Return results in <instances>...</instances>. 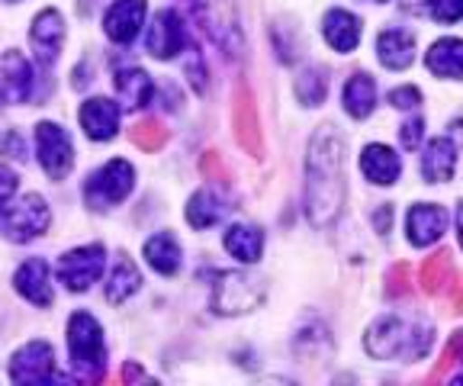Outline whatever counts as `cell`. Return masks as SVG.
Instances as JSON below:
<instances>
[{
  "label": "cell",
  "instance_id": "cell-1",
  "mask_svg": "<svg viewBox=\"0 0 463 386\" xmlns=\"http://www.w3.org/2000/svg\"><path fill=\"white\" fill-rule=\"evenodd\" d=\"M345 139L332 123L318 126L306 155V216L316 229H328L345 206Z\"/></svg>",
  "mask_w": 463,
  "mask_h": 386
},
{
  "label": "cell",
  "instance_id": "cell-2",
  "mask_svg": "<svg viewBox=\"0 0 463 386\" xmlns=\"http://www.w3.org/2000/svg\"><path fill=\"white\" fill-rule=\"evenodd\" d=\"M434 342V332L421 322L402 319V315H380L364 335V348L376 361H421Z\"/></svg>",
  "mask_w": 463,
  "mask_h": 386
},
{
  "label": "cell",
  "instance_id": "cell-3",
  "mask_svg": "<svg viewBox=\"0 0 463 386\" xmlns=\"http://www.w3.org/2000/svg\"><path fill=\"white\" fill-rule=\"evenodd\" d=\"M68 348L71 367L80 380H100L107 371V348H103L100 322L90 313H74L68 319Z\"/></svg>",
  "mask_w": 463,
  "mask_h": 386
},
{
  "label": "cell",
  "instance_id": "cell-4",
  "mask_svg": "<svg viewBox=\"0 0 463 386\" xmlns=\"http://www.w3.org/2000/svg\"><path fill=\"white\" fill-rule=\"evenodd\" d=\"M132 184H136V171H132L129 161L113 158L109 165H103L100 171L90 174L84 187V200L90 210H107V206L123 203L132 193Z\"/></svg>",
  "mask_w": 463,
  "mask_h": 386
},
{
  "label": "cell",
  "instance_id": "cell-5",
  "mask_svg": "<svg viewBox=\"0 0 463 386\" xmlns=\"http://www.w3.org/2000/svg\"><path fill=\"white\" fill-rule=\"evenodd\" d=\"M264 303V284L251 274H219L213 290V309L219 315L251 313Z\"/></svg>",
  "mask_w": 463,
  "mask_h": 386
},
{
  "label": "cell",
  "instance_id": "cell-6",
  "mask_svg": "<svg viewBox=\"0 0 463 386\" xmlns=\"http://www.w3.org/2000/svg\"><path fill=\"white\" fill-rule=\"evenodd\" d=\"M52 222V212L39 193H26L16 206H7L0 212V232L14 241H29L43 235Z\"/></svg>",
  "mask_w": 463,
  "mask_h": 386
},
{
  "label": "cell",
  "instance_id": "cell-7",
  "mask_svg": "<svg viewBox=\"0 0 463 386\" xmlns=\"http://www.w3.org/2000/svg\"><path fill=\"white\" fill-rule=\"evenodd\" d=\"M107 264V248L103 245H84L74 248L58 264V280L74 293H84L90 284H97Z\"/></svg>",
  "mask_w": 463,
  "mask_h": 386
},
{
  "label": "cell",
  "instance_id": "cell-8",
  "mask_svg": "<svg viewBox=\"0 0 463 386\" xmlns=\"http://www.w3.org/2000/svg\"><path fill=\"white\" fill-rule=\"evenodd\" d=\"M36 148H39V161H43L45 174L52 181H65L68 171L74 168V148L68 132L55 123H39L36 129Z\"/></svg>",
  "mask_w": 463,
  "mask_h": 386
},
{
  "label": "cell",
  "instance_id": "cell-9",
  "mask_svg": "<svg viewBox=\"0 0 463 386\" xmlns=\"http://www.w3.org/2000/svg\"><path fill=\"white\" fill-rule=\"evenodd\" d=\"M14 383H52L55 377V351L49 342H29L10 361Z\"/></svg>",
  "mask_w": 463,
  "mask_h": 386
},
{
  "label": "cell",
  "instance_id": "cell-10",
  "mask_svg": "<svg viewBox=\"0 0 463 386\" xmlns=\"http://www.w3.org/2000/svg\"><path fill=\"white\" fill-rule=\"evenodd\" d=\"M33 97V65L20 52L0 55V103H26Z\"/></svg>",
  "mask_w": 463,
  "mask_h": 386
},
{
  "label": "cell",
  "instance_id": "cell-11",
  "mask_svg": "<svg viewBox=\"0 0 463 386\" xmlns=\"http://www.w3.org/2000/svg\"><path fill=\"white\" fill-rule=\"evenodd\" d=\"M61 42H65V20L58 10H43V14L33 20V30H29V45L36 52V59L43 65H52V61L61 55Z\"/></svg>",
  "mask_w": 463,
  "mask_h": 386
},
{
  "label": "cell",
  "instance_id": "cell-12",
  "mask_svg": "<svg viewBox=\"0 0 463 386\" xmlns=\"http://www.w3.org/2000/svg\"><path fill=\"white\" fill-rule=\"evenodd\" d=\"M448 229V210L434 203H415L405 216V235L415 248H428Z\"/></svg>",
  "mask_w": 463,
  "mask_h": 386
},
{
  "label": "cell",
  "instance_id": "cell-13",
  "mask_svg": "<svg viewBox=\"0 0 463 386\" xmlns=\"http://www.w3.org/2000/svg\"><path fill=\"white\" fill-rule=\"evenodd\" d=\"M232 123H235V136H239L241 148L254 158L264 155V139H260V123H258V103H254L251 90L241 84L235 94V107H232Z\"/></svg>",
  "mask_w": 463,
  "mask_h": 386
},
{
  "label": "cell",
  "instance_id": "cell-14",
  "mask_svg": "<svg viewBox=\"0 0 463 386\" xmlns=\"http://www.w3.org/2000/svg\"><path fill=\"white\" fill-rule=\"evenodd\" d=\"M184 42H187V36H184L181 16L174 14V10H161L155 16L152 30H148V52H152L155 59L167 61L184 49Z\"/></svg>",
  "mask_w": 463,
  "mask_h": 386
},
{
  "label": "cell",
  "instance_id": "cell-15",
  "mask_svg": "<svg viewBox=\"0 0 463 386\" xmlns=\"http://www.w3.org/2000/svg\"><path fill=\"white\" fill-rule=\"evenodd\" d=\"M145 20V0H116L113 7L103 16V30L113 42L126 45L138 36Z\"/></svg>",
  "mask_w": 463,
  "mask_h": 386
},
{
  "label": "cell",
  "instance_id": "cell-16",
  "mask_svg": "<svg viewBox=\"0 0 463 386\" xmlns=\"http://www.w3.org/2000/svg\"><path fill=\"white\" fill-rule=\"evenodd\" d=\"M80 126L94 142H109L119 129V107L107 97H94L80 107Z\"/></svg>",
  "mask_w": 463,
  "mask_h": 386
},
{
  "label": "cell",
  "instance_id": "cell-17",
  "mask_svg": "<svg viewBox=\"0 0 463 386\" xmlns=\"http://www.w3.org/2000/svg\"><path fill=\"white\" fill-rule=\"evenodd\" d=\"M14 284H16V290H20V297H26L33 306H39V309L52 306L49 264H45L43 258H29L26 264H20Z\"/></svg>",
  "mask_w": 463,
  "mask_h": 386
},
{
  "label": "cell",
  "instance_id": "cell-18",
  "mask_svg": "<svg viewBox=\"0 0 463 386\" xmlns=\"http://www.w3.org/2000/svg\"><path fill=\"white\" fill-rule=\"evenodd\" d=\"M322 36L335 52L347 55V52H354L361 45V20L354 14H347V10H328L326 20H322Z\"/></svg>",
  "mask_w": 463,
  "mask_h": 386
},
{
  "label": "cell",
  "instance_id": "cell-19",
  "mask_svg": "<svg viewBox=\"0 0 463 386\" xmlns=\"http://www.w3.org/2000/svg\"><path fill=\"white\" fill-rule=\"evenodd\" d=\"M361 171L370 184H376V187H390V184L399 181L402 161H399V155L392 152V148L376 146L373 142V146H367L361 152Z\"/></svg>",
  "mask_w": 463,
  "mask_h": 386
},
{
  "label": "cell",
  "instance_id": "cell-20",
  "mask_svg": "<svg viewBox=\"0 0 463 386\" xmlns=\"http://www.w3.org/2000/svg\"><path fill=\"white\" fill-rule=\"evenodd\" d=\"M457 168V146L448 136H438V139L428 142L425 155H421V174L428 184H444L454 177Z\"/></svg>",
  "mask_w": 463,
  "mask_h": 386
},
{
  "label": "cell",
  "instance_id": "cell-21",
  "mask_svg": "<svg viewBox=\"0 0 463 386\" xmlns=\"http://www.w3.org/2000/svg\"><path fill=\"white\" fill-rule=\"evenodd\" d=\"M376 52L390 71H402L415 61V36H409L405 30H386L376 39Z\"/></svg>",
  "mask_w": 463,
  "mask_h": 386
},
{
  "label": "cell",
  "instance_id": "cell-22",
  "mask_svg": "<svg viewBox=\"0 0 463 386\" xmlns=\"http://www.w3.org/2000/svg\"><path fill=\"white\" fill-rule=\"evenodd\" d=\"M425 65L438 78H463V39H441L425 55Z\"/></svg>",
  "mask_w": 463,
  "mask_h": 386
},
{
  "label": "cell",
  "instance_id": "cell-23",
  "mask_svg": "<svg viewBox=\"0 0 463 386\" xmlns=\"http://www.w3.org/2000/svg\"><path fill=\"white\" fill-rule=\"evenodd\" d=\"M345 109H347V117H354V119H367L370 113H373L376 107V84L370 74L357 71L354 78L345 84Z\"/></svg>",
  "mask_w": 463,
  "mask_h": 386
},
{
  "label": "cell",
  "instance_id": "cell-24",
  "mask_svg": "<svg viewBox=\"0 0 463 386\" xmlns=\"http://www.w3.org/2000/svg\"><path fill=\"white\" fill-rule=\"evenodd\" d=\"M145 258H148V264H152L158 274L171 278V274H177V268H181V245H177V239H174L171 232H158L145 241Z\"/></svg>",
  "mask_w": 463,
  "mask_h": 386
},
{
  "label": "cell",
  "instance_id": "cell-25",
  "mask_svg": "<svg viewBox=\"0 0 463 386\" xmlns=\"http://www.w3.org/2000/svg\"><path fill=\"white\" fill-rule=\"evenodd\" d=\"M225 251L241 264H254L264 251V232L254 226H232L225 232Z\"/></svg>",
  "mask_w": 463,
  "mask_h": 386
},
{
  "label": "cell",
  "instance_id": "cell-26",
  "mask_svg": "<svg viewBox=\"0 0 463 386\" xmlns=\"http://www.w3.org/2000/svg\"><path fill=\"white\" fill-rule=\"evenodd\" d=\"M454 284V255H450L448 248H441L438 255H431L421 268V290L428 297H438L444 293L448 287Z\"/></svg>",
  "mask_w": 463,
  "mask_h": 386
},
{
  "label": "cell",
  "instance_id": "cell-27",
  "mask_svg": "<svg viewBox=\"0 0 463 386\" xmlns=\"http://www.w3.org/2000/svg\"><path fill=\"white\" fill-rule=\"evenodd\" d=\"M116 90H119V97L126 100V107L138 109L152 100L155 84L142 68H123V71L116 74Z\"/></svg>",
  "mask_w": 463,
  "mask_h": 386
},
{
  "label": "cell",
  "instance_id": "cell-28",
  "mask_svg": "<svg viewBox=\"0 0 463 386\" xmlns=\"http://www.w3.org/2000/svg\"><path fill=\"white\" fill-rule=\"evenodd\" d=\"M222 212H225L222 200H219L213 190H200V193H194L187 203V222L194 229H210L222 219Z\"/></svg>",
  "mask_w": 463,
  "mask_h": 386
},
{
  "label": "cell",
  "instance_id": "cell-29",
  "mask_svg": "<svg viewBox=\"0 0 463 386\" xmlns=\"http://www.w3.org/2000/svg\"><path fill=\"white\" fill-rule=\"evenodd\" d=\"M138 284H142V274H138V268L129 261V258H123V261L116 264L113 278H109V284H107V299L116 306V303L129 299L132 293L138 290Z\"/></svg>",
  "mask_w": 463,
  "mask_h": 386
},
{
  "label": "cell",
  "instance_id": "cell-30",
  "mask_svg": "<svg viewBox=\"0 0 463 386\" xmlns=\"http://www.w3.org/2000/svg\"><path fill=\"white\" fill-rule=\"evenodd\" d=\"M326 94H328V78L322 68H306L297 78V97L306 107H318V103L326 100Z\"/></svg>",
  "mask_w": 463,
  "mask_h": 386
},
{
  "label": "cell",
  "instance_id": "cell-31",
  "mask_svg": "<svg viewBox=\"0 0 463 386\" xmlns=\"http://www.w3.org/2000/svg\"><path fill=\"white\" fill-rule=\"evenodd\" d=\"M463 364V332H454L450 335V342L444 344L441 357H438V364H434V371L428 373V383H441V380L450 377V371L454 367Z\"/></svg>",
  "mask_w": 463,
  "mask_h": 386
},
{
  "label": "cell",
  "instance_id": "cell-32",
  "mask_svg": "<svg viewBox=\"0 0 463 386\" xmlns=\"http://www.w3.org/2000/svg\"><path fill=\"white\" fill-rule=\"evenodd\" d=\"M132 142H136L142 152H158L167 142V129L158 119H145V123L132 126Z\"/></svg>",
  "mask_w": 463,
  "mask_h": 386
},
{
  "label": "cell",
  "instance_id": "cell-33",
  "mask_svg": "<svg viewBox=\"0 0 463 386\" xmlns=\"http://www.w3.org/2000/svg\"><path fill=\"white\" fill-rule=\"evenodd\" d=\"M409 293H412V270H409V264H396V268L386 270V297L402 299Z\"/></svg>",
  "mask_w": 463,
  "mask_h": 386
},
{
  "label": "cell",
  "instance_id": "cell-34",
  "mask_svg": "<svg viewBox=\"0 0 463 386\" xmlns=\"http://www.w3.org/2000/svg\"><path fill=\"white\" fill-rule=\"evenodd\" d=\"M200 171L206 174V181L219 184V187H229L232 184V171L222 165V158H219V152H206L200 158Z\"/></svg>",
  "mask_w": 463,
  "mask_h": 386
},
{
  "label": "cell",
  "instance_id": "cell-35",
  "mask_svg": "<svg viewBox=\"0 0 463 386\" xmlns=\"http://www.w3.org/2000/svg\"><path fill=\"white\" fill-rule=\"evenodd\" d=\"M428 14L441 23L463 20V0H428Z\"/></svg>",
  "mask_w": 463,
  "mask_h": 386
},
{
  "label": "cell",
  "instance_id": "cell-36",
  "mask_svg": "<svg viewBox=\"0 0 463 386\" xmlns=\"http://www.w3.org/2000/svg\"><path fill=\"white\" fill-rule=\"evenodd\" d=\"M402 146L405 148H419L421 146V136H425V123H421V117H412L402 123Z\"/></svg>",
  "mask_w": 463,
  "mask_h": 386
},
{
  "label": "cell",
  "instance_id": "cell-37",
  "mask_svg": "<svg viewBox=\"0 0 463 386\" xmlns=\"http://www.w3.org/2000/svg\"><path fill=\"white\" fill-rule=\"evenodd\" d=\"M390 103L399 109H415L421 103V90L419 88H396V90H390Z\"/></svg>",
  "mask_w": 463,
  "mask_h": 386
},
{
  "label": "cell",
  "instance_id": "cell-38",
  "mask_svg": "<svg viewBox=\"0 0 463 386\" xmlns=\"http://www.w3.org/2000/svg\"><path fill=\"white\" fill-rule=\"evenodd\" d=\"M14 193H16V174L7 168V165H0V212L7 210Z\"/></svg>",
  "mask_w": 463,
  "mask_h": 386
},
{
  "label": "cell",
  "instance_id": "cell-39",
  "mask_svg": "<svg viewBox=\"0 0 463 386\" xmlns=\"http://www.w3.org/2000/svg\"><path fill=\"white\" fill-rule=\"evenodd\" d=\"M187 74H190V80H194V88L203 94V90H206V71L200 68V55H194V59H190Z\"/></svg>",
  "mask_w": 463,
  "mask_h": 386
},
{
  "label": "cell",
  "instance_id": "cell-40",
  "mask_svg": "<svg viewBox=\"0 0 463 386\" xmlns=\"http://www.w3.org/2000/svg\"><path fill=\"white\" fill-rule=\"evenodd\" d=\"M373 226H376V232H390V226H392V206H380V210L373 212Z\"/></svg>",
  "mask_w": 463,
  "mask_h": 386
},
{
  "label": "cell",
  "instance_id": "cell-41",
  "mask_svg": "<svg viewBox=\"0 0 463 386\" xmlns=\"http://www.w3.org/2000/svg\"><path fill=\"white\" fill-rule=\"evenodd\" d=\"M0 148H10V158H26V148H23L16 132H10L7 139H0Z\"/></svg>",
  "mask_w": 463,
  "mask_h": 386
},
{
  "label": "cell",
  "instance_id": "cell-42",
  "mask_svg": "<svg viewBox=\"0 0 463 386\" xmlns=\"http://www.w3.org/2000/svg\"><path fill=\"white\" fill-rule=\"evenodd\" d=\"M142 377H145V373L138 371L136 364H126V367H123V380H142Z\"/></svg>",
  "mask_w": 463,
  "mask_h": 386
},
{
  "label": "cell",
  "instance_id": "cell-43",
  "mask_svg": "<svg viewBox=\"0 0 463 386\" xmlns=\"http://www.w3.org/2000/svg\"><path fill=\"white\" fill-rule=\"evenodd\" d=\"M457 235H460V245H463V203L457 210Z\"/></svg>",
  "mask_w": 463,
  "mask_h": 386
},
{
  "label": "cell",
  "instance_id": "cell-44",
  "mask_svg": "<svg viewBox=\"0 0 463 386\" xmlns=\"http://www.w3.org/2000/svg\"><path fill=\"white\" fill-rule=\"evenodd\" d=\"M454 313H463V287L457 290V297H454Z\"/></svg>",
  "mask_w": 463,
  "mask_h": 386
},
{
  "label": "cell",
  "instance_id": "cell-45",
  "mask_svg": "<svg viewBox=\"0 0 463 386\" xmlns=\"http://www.w3.org/2000/svg\"><path fill=\"white\" fill-rule=\"evenodd\" d=\"M457 383H463V373H460V377H457Z\"/></svg>",
  "mask_w": 463,
  "mask_h": 386
},
{
  "label": "cell",
  "instance_id": "cell-46",
  "mask_svg": "<svg viewBox=\"0 0 463 386\" xmlns=\"http://www.w3.org/2000/svg\"><path fill=\"white\" fill-rule=\"evenodd\" d=\"M376 4H383V0H376Z\"/></svg>",
  "mask_w": 463,
  "mask_h": 386
}]
</instances>
